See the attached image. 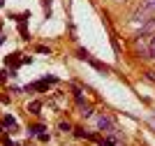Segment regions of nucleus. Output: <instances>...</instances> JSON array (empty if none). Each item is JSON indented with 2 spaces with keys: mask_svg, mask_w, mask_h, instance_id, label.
I'll use <instances>...</instances> for the list:
<instances>
[{
  "mask_svg": "<svg viewBox=\"0 0 155 146\" xmlns=\"http://www.w3.org/2000/svg\"><path fill=\"white\" fill-rule=\"evenodd\" d=\"M49 83H58V79H56V76H44V79H39V81H35V83H28L23 90H26V93H39V90L49 88Z\"/></svg>",
  "mask_w": 155,
  "mask_h": 146,
  "instance_id": "f257e3e1",
  "label": "nucleus"
},
{
  "mask_svg": "<svg viewBox=\"0 0 155 146\" xmlns=\"http://www.w3.org/2000/svg\"><path fill=\"white\" fill-rule=\"evenodd\" d=\"M88 63H91L93 67H95V70H100V72H102V74H109V72H111V67H109V65H104V63H100V60H95V58H91V60H88Z\"/></svg>",
  "mask_w": 155,
  "mask_h": 146,
  "instance_id": "423d86ee",
  "label": "nucleus"
},
{
  "mask_svg": "<svg viewBox=\"0 0 155 146\" xmlns=\"http://www.w3.org/2000/svg\"><path fill=\"white\" fill-rule=\"evenodd\" d=\"M100 146H118V144H114V141H109V139H107V137H104V139L100 141Z\"/></svg>",
  "mask_w": 155,
  "mask_h": 146,
  "instance_id": "f3484780",
  "label": "nucleus"
},
{
  "mask_svg": "<svg viewBox=\"0 0 155 146\" xmlns=\"http://www.w3.org/2000/svg\"><path fill=\"white\" fill-rule=\"evenodd\" d=\"M37 139H39V141H49V132H42Z\"/></svg>",
  "mask_w": 155,
  "mask_h": 146,
  "instance_id": "aec40b11",
  "label": "nucleus"
},
{
  "mask_svg": "<svg viewBox=\"0 0 155 146\" xmlns=\"http://www.w3.org/2000/svg\"><path fill=\"white\" fill-rule=\"evenodd\" d=\"M143 76H146V79H148V81H153V83H155V72H153V70H148V72H143Z\"/></svg>",
  "mask_w": 155,
  "mask_h": 146,
  "instance_id": "4468645a",
  "label": "nucleus"
},
{
  "mask_svg": "<svg viewBox=\"0 0 155 146\" xmlns=\"http://www.w3.org/2000/svg\"><path fill=\"white\" fill-rule=\"evenodd\" d=\"M7 76H9V72H7V70H0V81H7Z\"/></svg>",
  "mask_w": 155,
  "mask_h": 146,
  "instance_id": "a211bd4d",
  "label": "nucleus"
},
{
  "mask_svg": "<svg viewBox=\"0 0 155 146\" xmlns=\"http://www.w3.org/2000/svg\"><path fill=\"white\" fill-rule=\"evenodd\" d=\"M21 53H12V56L5 58V63L9 65V67H19V65H23V58H19Z\"/></svg>",
  "mask_w": 155,
  "mask_h": 146,
  "instance_id": "20e7f679",
  "label": "nucleus"
},
{
  "mask_svg": "<svg viewBox=\"0 0 155 146\" xmlns=\"http://www.w3.org/2000/svg\"><path fill=\"white\" fill-rule=\"evenodd\" d=\"M9 93H14V95H21V93H23V88H19V86H12V88H9Z\"/></svg>",
  "mask_w": 155,
  "mask_h": 146,
  "instance_id": "dca6fc26",
  "label": "nucleus"
},
{
  "mask_svg": "<svg viewBox=\"0 0 155 146\" xmlns=\"http://www.w3.org/2000/svg\"><path fill=\"white\" fill-rule=\"evenodd\" d=\"M77 58H81V60H91V53H88V51H86V49H77Z\"/></svg>",
  "mask_w": 155,
  "mask_h": 146,
  "instance_id": "9b49d317",
  "label": "nucleus"
},
{
  "mask_svg": "<svg viewBox=\"0 0 155 146\" xmlns=\"http://www.w3.org/2000/svg\"><path fill=\"white\" fill-rule=\"evenodd\" d=\"M74 137H79V139H88V141H91L93 132H88V130H84V127H74Z\"/></svg>",
  "mask_w": 155,
  "mask_h": 146,
  "instance_id": "6e6552de",
  "label": "nucleus"
},
{
  "mask_svg": "<svg viewBox=\"0 0 155 146\" xmlns=\"http://www.w3.org/2000/svg\"><path fill=\"white\" fill-rule=\"evenodd\" d=\"M19 32H21V37H23V39H30V35H28V28H26V21H23V23H19Z\"/></svg>",
  "mask_w": 155,
  "mask_h": 146,
  "instance_id": "f8f14e48",
  "label": "nucleus"
},
{
  "mask_svg": "<svg viewBox=\"0 0 155 146\" xmlns=\"http://www.w3.org/2000/svg\"><path fill=\"white\" fill-rule=\"evenodd\" d=\"M42 5H44V14H46V19L51 16V0H42Z\"/></svg>",
  "mask_w": 155,
  "mask_h": 146,
  "instance_id": "ddd939ff",
  "label": "nucleus"
},
{
  "mask_svg": "<svg viewBox=\"0 0 155 146\" xmlns=\"http://www.w3.org/2000/svg\"><path fill=\"white\" fill-rule=\"evenodd\" d=\"M28 114L39 116V114H42V102H39V100H32L30 104H28Z\"/></svg>",
  "mask_w": 155,
  "mask_h": 146,
  "instance_id": "39448f33",
  "label": "nucleus"
},
{
  "mask_svg": "<svg viewBox=\"0 0 155 146\" xmlns=\"http://www.w3.org/2000/svg\"><path fill=\"white\" fill-rule=\"evenodd\" d=\"M93 111H95V109H93L91 104H81V107H79V114L84 116V118H93Z\"/></svg>",
  "mask_w": 155,
  "mask_h": 146,
  "instance_id": "1a4fd4ad",
  "label": "nucleus"
},
{
  "mask_svg": "<svg viewBox=\"0 0 155 146\" xmlns=\"http://www.w3.org/2000/svg\"><path fill=\"white\" fill-rule=\"evenodd\" d=\"M148 125H150V127H153V130H155V111H153V114H150V118H148Z\"/></svg>",
  "mask_w": 155,
  "mask_h": 146,
  "instance_id": "6ab92c4d",
  "label": "nucleus"
},
{
  "mask_svg": "<svg viewBox=\"0 0 155 146\" xmlns=\"http://www.w3.org/2000/svg\"><path fill=\"white\" fill-rule=\"evenodd\" d=\"M0 132H19V123H16V118L9 114L2 116V121H0Z\"/></svg>",
  "mask_w": 155,
  "mask_h": 146,
  "instance_id": "f03ea898",
  "label": "nucleus"
},
{
  "mask_svg": "<svg viewBox=\"0 0 155 146\" xmlns=\"http://www.w3.org/2000/svg\"><path fill=\"white\" fill-rule=\"evenodd\" d=\"M139 7H141L143 12H148V14H153V16H155V0H141Z\"/></svg>",
  "mask_w": 155,
  "mask_h": 146,
  "instance_id": "0eeeda50",
  "label": "nucleus"
},
{
  "mask_svg": "<svg viewBox=\"0 0 155 146\" xmlns=\"http://www.w3.org/2000/svg\"><path fill=\"white\" fill-rule=\"evenodd\" d=\"M46 130V125L44 123H32L30 127H28V137H39V134Z\"/></svg>",
  "mask_w": 155,
  "mask_h": 146,
  "instance_id": "7ed1b4c3",
  "label": "nucleus"
},
{
  "mask_svg": "<svg viewBox=\"0 0 155 146\" xmlns=\"http://www.w3.org/2000/svg\"><path fill=\"white\" fill-rule=\"evenodd\" d=\"M58 130H60V132H72L74 127H72L70 121H60V123H58Z\"/></svg>",
  "mask_w": 155,
  "mask_h": 146,
  "instance_id": "9d476101",
  "label": "nucleus"
},
{
  "mask_svg": "<svg viewBox=\"0 0 155 146\" xmlns=\"http://www.w3.org/2000/svg\"><path fill=\"white\" fill-rule=\"evenodd\" d=\"M150 58H155V35H150Z\"/></svg>",
  "mask_w": 155,
  "mask_h": 146,
  "instance_id": "2eb2a0df",
  "label": "nucleus"
}]
</instances>
